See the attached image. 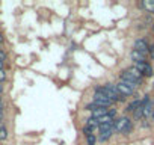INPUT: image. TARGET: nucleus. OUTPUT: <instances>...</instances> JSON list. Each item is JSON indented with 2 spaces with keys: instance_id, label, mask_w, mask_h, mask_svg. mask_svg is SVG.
I'll return each mask as SVG.
<instances>
[{
  "instance_id": "nucleus-1",
  "label": "nucleus",
  "mask_w": 154,
  "mask_h": 145,
  "mask_svg": "<svg viewBox=\"0 0 154 145\" xmlns=\"http://www.w3.org/2000/svg\"><path fill=\"white\" fill-rule=\"evenodd\" d=\"M119 80L127 82V83H131V85H134V86H137V88L143 83V77H142V74H140V72H139L136 68H133V66H130V68L121 71Z\"/></svg>"
},
{
  "instance_id": "nucleus-2",
  "label": "nucleus",
  "mask_w": 154,
  "mask_h": 145,
  "mask_svg": "<svg viewBox=\"0 0 154 145\" xmlns=\"http://www.w3.org/2000/svg\"><path fill=\"white\" fill-rule=\"evenodd\" d=\"M115 86H116L118 92L122 97H125V98L130 97V95H134L136 94V89H137V86H134L131 83H127V82H122V80H119L118 83H115Z\"/></svg>"
},
{
  "instance_id": "nucleus-3",
  "label": "nucleus",
  "mask_w": 154,
  "mask_h": 145,
  "mask_svg": "<svg viewBox=\"0 0 154 145\" xmlns=\"http://www.w3.org/2000/svg\"><path fill=\"white\" fill-rule=\"evenodd\" d=\"M131 66H133V68H136V69L140 72L143 79L154 76V68L151 66V63H149V62H137V63H131Z\"/></svg>"
},
{
  "instance_id": "nucleus-4",
  "label": "nucleus",
  "mask_w": 154,
  "mask_h": 145,
  "mask_svg": "<svg viewBox=\"0 0 154 145\" xmlns=\"http://www.w3.org/2000/svg\"><path fill=\"white\" fill-rule=\"evenodd\" d=\"M133 50H137V51H140V53H143V54H152V47L148 44V41L145 39V38H137V39H134V42H133Z\"/></svg>"
},
{
  "instance_id": "nucleus-5",
  "label": "nucleus",
  "mask_w": 154,
  "mask_h": 145,
  "mask_svg": "<svg viewBox=\"0 0 154 145\" xmlns=\"http://www.w3.org/2000/svg\"><path fill=\"white\" fill-rule=\"evenodd\" d=\"M130 121H131V118H128V116H119V118H116V119L113 121V131L121 134L122 130L125 128V125H127Z\"/></svg>"
},
{
  "instance_id": "nucleus-6",
  "label": "nucleus",
  "mask_w": 154,
  "mask_h": 145,
  "mask_svg": "<svg viewBox=\"0 0 154 145\" xmlns=\"http://www.w3.org/2000/svg\"><path fill=\"white\" fill-rule=\"evenodd\" d=\"M130 59L133 60V63H137V62H148V56L137 51V50H131L130 51Z\"/></svg>"
},
{
  "instance_id": "nucleus-7",
  "label": "nucleus",
  "mask_w": 154,
  "mask_h": 145,
  "mask_svg": "<svg viewBox=\"0 0 154 145\" xmlns=\"http://www.w3.org/2000/svg\"><path fill=\"white\" fill-rule=\"evenodd\" d=\"M140 107V98L139 97H134L128 104H127V107H125V113H133L134 110H137Z\"/></svg>"
},
{
  "instance_id": "nucleus-8",
  "label": "nucleus",
  "mask_w": 154,
  "mask_h": 145,
  "mask_svg": "<svg viewBox=\"0 0 154 145\" xmlns=\"http://www.w3.org/2000/svg\"><path fill=\"white\" fill-rule=\"evenodd\" d=\"M113 128H110V130H106V131H100V133H97V140L98 142H107V140H110V137L113 136Z\"/></svg>"
},
{
  "instance_id": "nucleus-9",
  "label": "nucleus",
  "mask_w": 154,
  "mask_h": 145,
  "mask_svg": "<svg viewBox=\"0 0 154 145\" xmlns=\"http://www.w3.org/2000/svg\"><path fill=\"white\" fill-rule=\"evenodd\" d=\"M139 8L145 9V12H148V14H154V0H145V2H140Z\"/></svg>"
},
{
  "instance_id": "nucleus-10",
  "label": "nucleus",
  "mask_w": 154,
  "mask_h": 145,
  "mask_svg": "<svg viewBox=\"0 0 154 145\" xmlns=\"http://www.w3.org/2000/svg\"><path fill=\"white\" fill-rule=\"evenodd\" d=\"M8 136H9V133H8V127H6L3 122H0V142L6 140Z\"/></svg>"
},
{
  "instance_id": "nucleus-11",
  "label": "nucleus",
  "mask_w": 154,
  "mask_h": 145,
  "mask_svg": "<svg viewBox=\"0 0 154 145\" xmlns=\"http://www.w3.org/2000/svg\"><path fill=\"white\" fill-rule=\"evenodd\" d=\"M107 110H109V109H104V107H100V109H97V110H94V112H91V116H92V118H95V119H100L101 116H104V115L107 113Z\"/></svg>"
},
{
  "instance_id": "nucleus-12",
  "label": "nucleus",
  "mask_w": 154,
  "mask_h": 145,
  "mask_svg": "<svg viewBox=\"0 0 154 145\" xmlns=\"http://www.w3.org/2000/svg\"><path fill=\"white\" fill-rule=\"evenodd\" d=\"M133 128H134V124H133V119H131V121H130V122L125 125V128L122 130V133H121V134H124V136H128V134L133 131Z\"/></svg>"
},
{
  "instance_id": "nucleus-13",
  "label": "nucleus",
  "mask_w": 154,
  "mask_h": 145,
  "mask_svg": "<svg viewBox=\"0 0 154 145\" xmlns=\"http://www.w3.org/2000/svg\"><path fill=\"white\" fill-rule=\"evenodd\" d=\"M86 139V145H97V134H89V136H86L85 137Z\"/></svg>"
},
{
  "instance_id": "nucleus-14",
  "label": "nucleus",
  "mask_w": 154,
  "mask_h": 145,
  "mask_svg": "<svg viewBox=\"0 0 154 145\" xmlns=\"http://www.w3.org/2000/svg\"><path fill=\"white\" fill-rule=\"evenodd\" d=\"M6 69H0V83H5L6 82Z\"/></svg>"
},
{
  "instance_id": "nucleus-15",
  "label": "nucleus",
  "mask_w": 154,
  "mask_h": 145,
  "mask_svg": "<svg viewBox=\"0 0 154 145\" xmlns=\"http://www.w3.org/2000/svg\"><path fill=\"white\" fill-rule=\"evenodd\" d=\"M0 60H2V62H6L8 60V53L5 50H0Z\"/></svg>"
},
{
  "instance_id": "nucleus-16",
  "label": "nucleus",
  "mask_w": 154,
  "mask_h": 145,
  "mask_svg": "<svg viewBox=\"0 0 154 145\" xmlns=\"http://www.w3.org/2000/svg\"><path fill=\"white\" fill-rule=\"evenodd\" d=\"M140 125H142L143 128H148V127H149V122H148V119H142V121H140Z\"/></svg>"
},
{
  "instance_id": "nucleus-17",
  "label": "nucleus",
  "mask_w": 154,
  "mask_h": 145,
  "mask_svg": "<svg viewBox=\"0 0 154 145\" xmlns=\"http://www.w3.org/2000/svg\"><path fill=\"white\" fill-rule=\"evenodd\" d=\"M2 109H5V106H3V97L0 95V110H2Z\"/></svg>"
},
{
  "instance_id": "nucleus-18",
  "label": "nucleus",
  "mask_w": 154,
  "mask_h": 145,
  "mask_svg": "<svg viewBox=\"0 0 154 145\" xmlns=\"http://www.w3.org/2000/svg\"><path fill=\"white\" fill-rule=\"evenodd\" d=\"M3 42H5V36H3V33H2V32H0V44L3 45Z\"/></svg>"
},
{
  "instance_id": "nucleus-19",
  "label": "nucleus",
  "mask_w": 154,
  "mask_h": 145,
  "mask_svg": "<svg viewBox=\"0 0 154 145\" xmlns=\"http://www.w3.org/2000/svg\"><path fill=\"white\" fill-rule=\"evenodd\" d=\"M3 113H5V109H2V110H0V122L3 121Z\"/></svg>"
},
{
  "instance_id": "nucleus-20",
  "label": "nucleus",
  "mask_w": 154,
  "mask_h": 145,
  "mask_svg": "<svg viewBox=\"0 0 154 145\" xmlns=\"http://www.w3.org/2000/svg\"><path fill=\"white\" fill-rule=\"evenodd\" d=\"M3 94V83H0V95Z\"/></svg>"
},
{
  "instance_id": "nucleus-21",
  "label": "nucleus",
  "mask_w": 154,
  "mask_h": 145,
  "mask_svg": "<svg viewBox=\"0 0 154 145\" xmlns=\"http://www.w3.org/2000/svg\"><path fill=\"white\" fill-rule=\"evenodd\" d=\"M149 119H151V121L154 122V110H152V113H151V118H149Z\"/></svg>"
},
{
  "instance_id": "nucleus-22",
  "label": "nucleus",
  "mask_w": 154,
  "mask_h": 145,
  "mask_svg": "<svg viewBox=\"0 0 154 145\" xmlns=\"http://www.w3.org/2000/svg\"><path fill=\"white\" fill-rule=\"evenodd\" d=\"M151 30L154 32V21H152V24H151Z\"/></svg>"
}]
</instances>
